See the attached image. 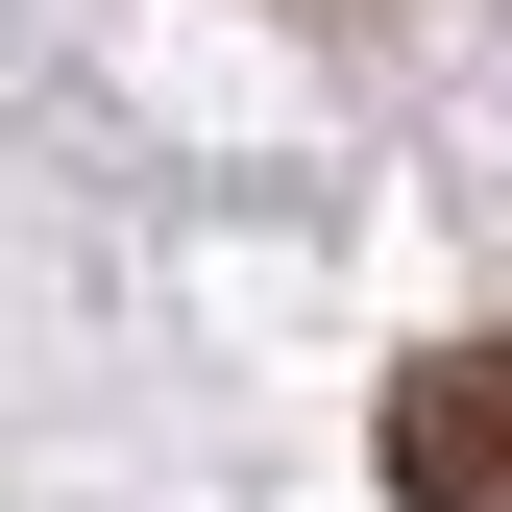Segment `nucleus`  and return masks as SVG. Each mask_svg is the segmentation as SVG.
<instances>
[{"label":"nucleus","instance_id":"nucleus-1","mask_svg":"<svg viewBox=\"0 0 512 512\" xmlns=\"http://www.w3.org/2000/svg\"><path fill=\"white\" fill-rule=\"evenodd\" d=\"M391 512H512V342L391 366Z\"/></svg>","mask_w":512,"mask_h":512}]
</instances>
